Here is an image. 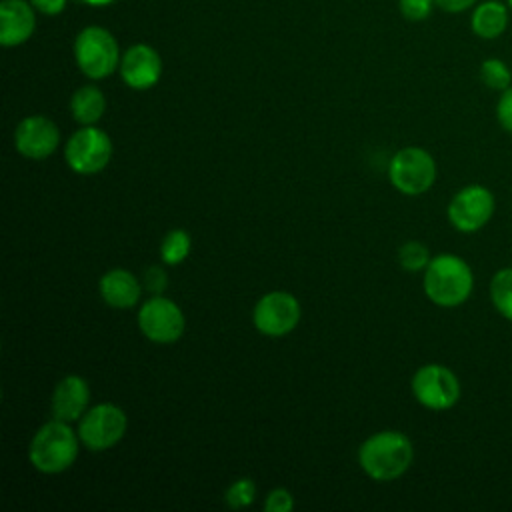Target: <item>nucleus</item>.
Returning a JSON list of instances; mask_svg holds the SVG:
<instances>
[{
  "instance_id": "nucleus-5",
  "label": "nucleus",
  "mask_w": 512,
  "mask_h": 512,
  "mask_svg": "<svg viewBox=\"0 0 512 512\" xmlns=\"http://www.w3.org/2000/svg\"><path fill=\"white\" fill-rule=\"evenodd\" d=\"M436 160L420 146H406L398 150L388 162L390 184L404 196H420L436 182Z\"/></svg>"
},
{
  "instance_id": "nucleus-18",
  "label": "nucleus",
  "mask_w": 512,
  "mask_h": 512,
  "mask_svg": "<svg viewBox=\"0 0 512 512\" xmlns=\"http://www.w3.org/2000/svg\"><path fill=\"white\" fill-rule=\"evenodd\" d=\"M106 110L104 92L94 84H84L74 90L70 98V112L72 118L82 126L96 124Z\"/></svg>"
},
{
  "instance_id": "nucleus-28",
  "label": "nucleus",
  "mask_w": 512,
  "mask_h": 512,
  "mask_svg": "<svg viewBox=\"0 0 512 512\" xmlns=\"http://www.w3.org/2000/svg\"><path fill=\"white\" fill-rule=\"evenodd\" d=\"M36 12L44 14V16H58L66 10V4L68 0H28Z\"/></svg>"
},
{
  "instance_id": "nucleus-29",
  "label": "nucleus",
  "mask_w": 512,
  "mask_h": 512,
  "mask_svg": "<svg viewBox=\"0 0 512 512\" xmlns=\"http://www.w3.org/2000/svg\"><path fill=\"white\" fill-rule=\"evenodd\" d=\"M436 8L448 12V14H462L478 4V0H434Z\"/></svg>"
},
{
  "instance_id": "nucleus-19",
  "label": "nucleus",
  "mask_w": 512,
  "mask_h": 512,
  "mask_svg": "<svg viewBox=\"0 0 512 512\" xmlns=\"http://www.w3.org/2000/svg\"><path fill=\"white\" fill-rule=\"evenodd\" d=\"M488 296L494 306V310L504 318L512 322V266L498 268L488 286Z\"/></svg>"
},
{
  "instance_id": "nucleus-16",
  "label": "nucleus",
  "mask_w": 512,
  "mask_h": 512,
  "mask_svg": "<svg viewBox=\"0 0 512 512\" xmlns=\"http://www.w3.org/2000/svg\"><path fill=\"white\" fill-rule=\"evenodd\" d=\"M98 292L110 308L128 310L138 304L142 296V284L132 272L124 268H112L102 274L98 282Z\"/></svg>"
},
{
  "instance_id": "nucleus-10",
  "label": "nucleus",
  "mask_w": 512,
  "mask_h": 512,
  "mask_svg": "<svg viewBox=\"0 0 512 512\" xmlns=\"http://www.w3.org/2000/svg\"><path fill=\"white\" fill-rule=\"evenodd\" d=\"M138 328L150 342L172 344L184 334L186 320L174 300L154 294L138 310Z\"/></svg>"
},
{
  "instance_id": "nucleus-9",
  "label": "nucleus",
  "mask_w": 512,
  "mask_h": 512,
  "mask_svg": "<svg viewBox=\"0 0 512 512\" xmlns=\"http://www.w3.org/2000/svg\"><path fill=\"white\" fill-rule=\"evenodd\" d=\"M494 210L496 198L492 190L482 184H468L450 198L446 216L454 230L462 234H474L492 220Z\"/></svg>"
},
{
  "instance_id": "nucleus-4",
  "label": "nucleus",
  "mask_w": 512,
  "mask_h": 512,
  "mask_svg": "<svg viewBox=\"0 0 512 512\" xmlns=\"http://www.w3.org/2000/svg\"><path fill=\"white\" fill-rule=\"evenodd\" d=\"M74 60L90 80H104L120 66V46L114 34L98 24L84 26L74 38Z\"/></svg>"
},
{
  "instance_id": "nucleus-24",
  "label": "nucleus",
  "mask_w": 512,
  "mask_h": 512,
  "mask_svg": "<svg viewBox=\"0 0 512 512\" xmlns=\"http://www.w3.org/2000/svg\"><path fill=\"white\" fill-rule=\"evenodd\" d=\"M434 8H436L434 0H398L400 14L410 22L426 20Z\"/></svg>"
},
{
  "instance_id": "nucleus-27",
  "label": "nucleus",
  "mask_w": 512,
  "mask_h": 512,
  "mask_svg": "<svg viewBox=\"0 0 512 512\" xmlns=\"http://www.w3.org/2000/svg\"><path fill=\"white\" fill-rule=\"evenodd\" d=\"M168 286V276L164 272V268L160 266H150L144 272V288L152 294H162L164 288Z\"/></svg>"
},
{
  "instance_id": "nucleus-13",
  "label": "nucleus",
  "mask_w": 512,
  "mask_h": 512,
  "mask_svg": "<svg viewBox=\"0 0 512 512\" xmlns=\"http://www.w3.org/2000/svg\"><path fill=\"white\" fill-rule=\"evenodd\" d=\"M118 72L128 88L150 90L162 76V58L156 48L138 42L122 52Z\"/></svg>"
},
{
  "instance_id": "nucleus-15",
  "label": "nucleus",
  "mask_w": 512,
  "mask_h": 512,
  "mask_svg": "<svg viewBox=\"0 0 512 512\" xmlns=\"http://www.w3.org/2000/svg\"><path fill=\"white\" fill-rule=\"evenodd\" d=\"M90 404V386L82 376L68 374L64 376L52 392L50 410L56 420L78 422Z\"/></svg>"
},
{
  "instance_id": "nucleus-23",
  "label": "nucleus",
  "mask_w": 512,
  "mask_h": 512,
  "mask_svg": "<svg viewBox=\"0 0 512 512\" xmlns=\"http://www.w3.org/2000/svg\"><path fill=\"white\" fill-rule=\"evenodd\" d=\"M256 498V482L248 476L234 480L226 492H224V500L232 510H242L248 508Z\"/></svg>"
},
{
  "instance_id": "nucleus-14",
  "label": "nucleus",
  "mask_w": 512,
  "mask_h": 512,
  "mask_svg": "<svg viewBox=\"0 0 512 512\" xmlns=\"http://www.w3.org/2000/svg\"><path fill=\"white\" fill-rule=\"evenodd\" d=\"M36 30V8L28 0L0 2V44L14 48L32 38Z\"/></svg>"
},
{
  "instance_id": "nucleus-2",
  "label": "nucleus",
  "mask_w": 512,
  "mask_h": 512,
  "mask_svg": "<svg viewBox=\"0 0 512 512\" xmlns=\"http://www.w3.org/2000/svg\"><path fill=\"white\" fill-rule=\"evenodd\" d=\"M426 298L440 308L462 306L474 290V272L470 264L452 252L432 256L422 278Z\"/></svg>"
},
{
  "instance_id": "nucleus-30",
  "label": "nucleus",
  "mask_w": 512,
  "mask_h": 512,
  "mask_svg": "<svg viewBox=\"0 0 512 512\" xmlns=\"http://www.w3.org/2000/svg\"><path fill=\"white\" fill-rule=\"evenodd\" d=\"M80 2L86 4V6H92V8H104V6L114 4L116 0H80Z\"/></svg>"
},
{
  "instance_id": "nucleus-20",
  "label": "nucleus",
  "mask_w": 512,
  "mask_h": 512,
  "mask_svg": "<svg viewBox=\"0 0 512 512\" xmlns=\"http://www.w3.org/2000/svg\"><path fill=\"white\" fill-rule=\"evenodd\" d=\"M192 250V238L186 230L174 228L160 242V258L168 266H176L188 258Z\"/></svg>"
},
{
  "instance_id": "nucleus-21",
  "label": "nucleus",
  "mask_w": 512,
  "mask_h": 512,
  "mask_svg": "<svg viewBox=\"0 0 512 512\" xmlns=\"http://www.w3.org/2000/svg\"><path fill=\"white\" fill-rule=\"evenodd\" d=\"M478 76H480V82L486 88H490V90H494L498 94L502 90H506L508 86H512V70L500 58H486V60H482Z\"/></svg>"
},
{
  "instance_id": "nucleus-3",
  "label": "nucleus",
  "mask_w": 512,
  "mask_h": 512,
  "mask_svg": "<svg viewBox=\"0 0 512 512\" xmlns=\"http://www.w3.org/2000/svg\"><path fill=\"white\" fill-rule=\"evenodd\" d=\"M80 444L78 430H72L70 422L54 418L42 424L32 436L28 460L42 474H60L76 462Z\"/></svg>"
},
{
  "instance_id": "nucleus-26",
  "label": "nucleus",
  "mask_w": 512,
  "mask_h": 512,
  "mask_svg": "<svg viewBox=\"0 0 512 512\" xmlns=\"http://www.w3.org/2000/svg\"><path fill=\"white\" fill-rule=\"evenodd\" d=\"M496 122L504 132L512 134V86L498 94L496 102Z\"/></svg>"
},
{
  "instance_id": "nucleus-31",
  "label": "nucleus",
  "mask_w": 512,
  "mask_h": 512,
  "mask_svg": "<svg viewBox=\"0 0 512 512\" xmlns=\"http://www.w3.org/2000/svg\"><path fill=\"white\" fill-rule=\"evenodd\" d=\"M506 4H508V8H510V12H512V0H506Z\"/></svg>"
},
{
  "instance_id": "nucleus-25",
  "label": "nucleus",
  "mask_w": 512,
  "mask_h": 512,
  "mask_svg": "<svg viewBox=\"0 0 512 512\" xmlns=\"http://www.w3.org/2000/svg\"><path fill=\"white\" fill-rule=\"evenodd\" d=\"M266 512H292L294 510V496L286 488H274L264 498Z\"/></svg>"
},
{
  "instance_id": "nucleus-12",
  "label": "nucleus",
  "mask_w": 512,
  "mask_h": 512,
  "mask_svg": "<svg viewBox=\"0 0 512 512\" xmlns=\"http://www.w3.org/2000/svg\"><path fill=\"white\" fill-rule=\"evenodd\" d=\"M60 144L58 126L40 114L26 116L14 130V148L28 160H44Z\"/></svg>"
},
{
  "instance_id": "nucleus-1",
  "label": "nucleus",
  "mask_w": 512,
  "mask_h": 512,
  "mask_svg": "<svg viewBox=\"0 0 512 512\" xmlns=\"http://www.w3.org/2000/svg\"><path fill=\"white\" fill-rule=\"evenodd\" d=\"M414 460L412 440L400 430L368 436L358 448V464L376 482H392L408 472Z\"/></svg>"
},
{
  "instance_id": "nucleus-17",
  "label": "nucleus",
  "mask_w": 512,
  "mask_h": 512,
  "mask_svg": "<svg viewBox=\"0 0 512 512\" xmlns=\"http://www.w3.org/2000/svg\"><path fill=\"white\" fill-rule=\"evenodd\" d=\"M510 14L506 0H482L472 8L470 30L480 40H496L506 32Z\"/></svg>"
},
{
  "instance_id": "nucleus-22",
  "label": "nucleus",
  "mask_w": 512,
  "mask_h": 512,
  "mask_svg": "<svg viewBox=\"0 0 512 512\" xmlns=\"http://www.w3.org/2000/svg\"><path fill=\"white\" fill-rule=\"evenodd\" d=\"M430 260H432L430 250L418 240H408L398 248V264L406 272H422L426 270Z\"/></svg>"
},
{
  "instance_id": "nucleus-11",
  "label": "nucleus",
  "mask_w": 512,
  "mask_h": 512,
  "mask_svg": "<svg viewBox=\"0 0 512 512\" xmlns=\"http://www.w3.org/2000/svg\"><path fill=\"white\" fill-rule=\"evenodd\" d=\"M300 316H302L300 302L296 300V296L284 290H274L264 294L252 310V322L256 330L272 338L290 334L298 326Z\"/></svg>"
},
{
  "instance_id": "nucleus-8",
  "label": "nucleus",
  "mask_w": 512,
  "mask_h": 512,
  "mask_svg": "<svg viewBox=\"0 0 512 512\" xmlns=\"http://www.w3.org/2000/svg\"><path fill=\"white\" fill-rule=\"evenodd\" d=\"M128 430L126 412L112 404L100 402L86 410V414L78 420V436L80 442L92 452H104L116 446Z\"/></svg>"
},
{
  "instance_id": "nucleus-6",
  "label": "nucleus",
  "mask_w": 512,
  "mask_h": 512,
  "mask_svg": "<svg viewBox=\"0 0 512 512\" xmlns=\"http://www.w3.org/2000/svg\"><path fill=\"white\" fill-rule=\"evenodd\" d=\"M410 388L416 402L434 412L454 408L462 394L458 376L448 366L438 362L420 366L410 380Z\"/></svg>"
},
{
  "instance_id": "nucleus-7",
  "label": "nucleus",
  "mask_w": 512,
  "mask_h": 512,
  "mask_svg": "<svg viewBox=\"0 0 512 512\" xmlns=\"http://www.w3.org/2000/svg\"><path fill=\"white\" fill-rule=\"evenodd\" d=\"M112 152V138L92 124L82 126L68 138L64 146V160L72 172L90 176L102 172L110 164Z\"/></svg>"
}]
</instances>
